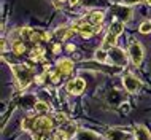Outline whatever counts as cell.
Wrapping results in <instances>:
<instances>
[{"mask_svg": "<svg viewBox=\"0 0 151 140\" xmlns=\"http://www.w3.org/2000/svg\"><path fill=\"white\" fill-rule=\"evenodd\" d=\"M11 70H13L16 81L19 83L21 89H26L27 86L32 83L34 80V72L29 65H24V64H11Z\"/></svg>", "mask_w": 151, "mask_h": 140, "instance_id": "obj_1", "label": "cell"}, {"mask_svg": "<svg viewBox=\"0 0 151 140\" xmlns=\"http://www.w3.org/2000/svg\"><path fill=\"white\" fill-rule=\"evenodd\" d=\"M108 59L115 65H126L127 64V56H126V53L122 51L121 48H116V46L108 49Z\"/></svg>", "mask_w": 151, "mask_h": 140, "instance_id": "obj_2", "label": "cell"}, {"mask_svg": "<svg viewBox=\"0 0 151 140\" xmlns=\"http://www.w3.org/2000/svg\"><path fill=\"white\" fill-rule=\"evenodd\" d=\"M122 84H124V88L127 89L129 92H138L142 88V81L138 80L137 76H134L132 73H126L124 76H122Z\"/></svg>", "mask_w": 151, "mask_h": 140, "instance_id": "obj_3", "label": "cell"}, {"mask_svg": "<svg viewBox=\"0 0 151 140\" xmlns=\"http://www.w3.org/2000/svg\"><path fill=\"white\" fill-rule=\"evenodd\" d=\"M129 56L132 59L134 65H140L142 61H143V48L138 42H132L129 46Z\"/></svg>", "mask_w": 151, "mask_h": 140, "instance_id": "obj_4", "label": "cell"}, {"mask_svg": "<svg viewBox=\"0 0 151 140\" xmlns=\"http://www.w3.org/2000/svg\"><path fill=\"white\" fill-rule=\"evenodd\" d=\"M52 129V119L50 116H42V118H37L35 126L32 129V132H43L48 134Z\"/></svg>", "mask_w": 151, "mask_h": 140, "instance_id": "obj_5", "label": "cell"}, {"mask_svg": "<svg viewBox=\"0 0 151 140\" xmlns=\"http://www.w3.org/2000/svg\"><path fill=\"white\" fill-rule=\"evenodd\" d=\"M84 88H86V83H84L83 78H75V80L68 81L67 86H65V89H67L68 94H73V96H76V94H81L84 91Z\"/></svg>", "mask_w": 151, "mask_h": 140, "instance_id": "obj_6", "label": "cell"}, {"mask_svg": "<svg viewBox=\"0 0 151 140\" xmlns=\"http://www.w3.org/2000/svg\"><path fill=\"white\" fill-rule=\"evenodd\" d=\"M134 137H135V140H151V134L145 126H135L134 127Z\"/></svg>", "mask_w": 151, "mask_h": 140, "instance_id": "obj_7", "label": "cell"}, {"mask_svg": "<svg viewBox=\"0 0 151 140\" xmlns=\"http://www.w3.org/2000/svg\"><path fill=\"white\" fill-rule=\"evenodd\" d=\"M58 70L62 75H68V73H72L73 70V62L70 59H60L58 62Z\"/></svg>", "mask_w": 151, "mask_h": 140, "instance_id": "obj_8", "label": "cell"}, {"mask_svg": "<svg viewBox=\"0 0 151 140\" xmlns=\"http://www.w3.org/2000/svg\"><path fill=\"white\" fill-rule=\"evenodd\" d=\"M107 137L110 140H127L129 132L127 131H121V129H111V131H108Z\"/></svg>", "mask_w": 151, "mask_h": 140, "instance_id": "obj_9", "label": "cell"}, {"mask_svg": "<svg viewBox=\"0 0 151 140\" xmlns=\"http://www.w3.org/2000/svg\"><path fill=\"white\" fill-rule=\"evenodd\" d=\"M76 140H99V135L89 129H81L76 134Z\"/></svg>", "mask_w": 151, "mask_h": 140, "instance_id": "obj_10", "label": "cell"}, {"mask_svg": "<svg viewBox=\"0 0 151 140\" xmlns=\"http://www.w3.org/2000/svg\"><path fill=\"white\" fill-rule=\"evenodd\" d=\"M116 37L115 34H111V32H108L107 37L104 38V43H102V48L104 49H110V48H113V46H116Z\"/></svg>", "mask_w": 151, "mask_h": 140, "instance_id": "obj_11", "label": "cell"}, {"mask_svg": "<svg viewBox=\"0 0 151 140\" xmlns=\"http://www.w3.org/2000/svg\"><path fill=\"white\" fill-rule=\"evenodd\" d=\"M94 57H96V61H99L100 64H105L108 61V51H105L104 48H99L94 53Z\"/></svg>", "mask_w": 151, "mask_h": 140, "instance_id": "obj_12", "label": "cell"}, {"mask_svg": "<svg viewBox=\"0 0 151 140\" xmlns=\"http://www.w3.org/2000/svg\"><path fill=\"white\" fill-rule=\"evenodd\" d=\"M11 49L14 51V54L21 56V54H24V51H26V45H24L21 40H14L13 45H11Z\"/></svg>", "mask_w": 151, "mask_h": 140, "instance_id": "obj_13", "label": "cell"}, {"mask_svg": "<svg viewBox=\"0 0 151 140\" xmlns=\"http://www.w3.org/2000/svg\"><path fill=\"white\" fill-rule=\"evenodd\" d=\"M35 121H37V119H35L34 116H27V118H24V119H22L21 127H22L24 131H30V129H34Z\"/></svg>", "mask_w": 151, "mask_h": 140, "instance_id": "obj_14", "label": "cell"}, {"mask_svg": "<svg viewBox=\"0 0 151 140\" xmlns=\"http://www.w3.org/2000/svg\"><path fill=\"white\" fill-rule=\"evenodd\" d=\"M34 34H35V30H34V29H30V27H22V29H19V35H21L24 40H30V42H32Z\"/></svg>", "mask_w": 151, "mask_h": 140, "instance_id": "obj_15", "label": "cell"}, {"mask_svg": "<svg viewBox=\"0 0 151 140\" xmlns=\"http://www.w3.org/2000/svg\"><path fill=\"white\" fill-rule=\"evenodd\" d=\"M89 21L92 24H100L104 21V13H102V11H92L91 16H89Z\"/></svg>", "mask_w": 151, "mask_h": 140, "instance_id": "obj_16", "label": "cell"}, {"mask_svg": "<svg viewBox=\"0 0 151 140\" xmlns=\"http://www.w3.org/2000/svg\"><path fill=\"white\" fill-rule=\"evenodd\" d=\"M122 29H124L122 22H113L111 26H110L108 32H111V34H115V35H119V34H122Z\"/></svg>", "mask_w": 151, "mask_h": 140, "instance_id": "obj_17", "label": "cell"}, {"mask_svg": "<svg viewBox=\"0 0 151 140\" xmlns=\"http://www.w3.org/2000/svg\"><path fill=\"white\" fill-rule=\"evenodd\" d=\"M48 110H50V105H48L46 102L38 100V102L35 104V112H38V113H46Z\"/></svg>", "mask_w": 151, "mask_h": 140, "instance_id": "obj_18", "label": "cell"}, {"mask_svg": "<svg viewBox=\"0 0 151 140\" xmlns=\"http://www.w3.org/2000/svg\"><path fill=\"white\" fill-rule=\"evenodd\" d=\"M30 57H32L34 61H45V57H43V49H42V48H35L34 51H32Z\"/></svg>", "mask_w": 151, "mask_h": 140, "instance_id": "obj_19", "label": "cell"}, {"mask_svg": "<svg viewBox=\"0 0 151 140\" xmlns=\"http://www.w3.org/2000/svg\"><path fill=\"white\" fill-rule=\"evenodd\" d=\"M54 140H68V134L64 132V131H58L54 134Z\"/></svg>", "mask_w": 151, "mask_h": 140, "instance_id": "obj_20", "label": "cell"}, {"mask_svg": "<svg viewBox=\"0 0 151 140\" xmlns=\"http://www.w3.org/2000/svg\"><path fill=\"white\" fill-rule=\"evenodd\" d=\"M140 32L142 34H150L151 32V22H142V26H140Z\"/></svg>", "mask_w": 151, "mask_h": 140, "instance_id": "obj_21", "label": "cell"}, {"mask_svg": "<svg viewBox=\"0 0 151 140\" xmlns=\"http://www.w3.org/2000/svg\"><path fill=\"white\" fill-rule=\"evenodd\" d=\"M60 76H62V73L59 72H54V73H51V80H52V83H59L60 81Z\"/></svg>", "mask_w": 151, "mask_h": 140, "instance_id": "obj_22", "label": "cell"}, {"mask_svg": "<svg viewBox=\"0 0 151 140\" xmlns=\"http://www.w3.org/2000/svg\"><path fill=\"white\" fill-rule=\"evenodd\" d=\"M138 2H140V0H121L122 5H135Z\"/></svg>", "mask_w": 151, "mask_h": 140, "instance_id": "obj_23", "label": "cell"}, {"mask_svg": "<svg viewBox=\"0 0 151 140\" xmlns=\"http://www.w3.org/2000/svg\"><path fill=\"white\" fill-rule=\"evenodd\" d=\"M56 119H58L59 123H64L65 119H67V116H65L64 113H58V115H56Z\"/></svg>", "mask_w": 151, "mask_h": 140, "instance_id": "obj_24", "label": "cell"}, {"mask_svg": "<svg viewBox=\"0 0 151 140\" xmlns=\"http://www.w3.org/2000/svg\"><path fill=\"white\" fill-rule=\"evenodd\" d=\"M52 53H56V54H58V53H60V45H59V43L52 46Z\"/></svg>", "mask_w": 151, "mask_h": 140, "instance_id": "obj_25", "label": "cell"}, {"mask_svg": "<svg viewBox=\"0 0 151 140\" xmlns=\"http://www.w3.org/2000/svg\"><path fill=\"white\" fill-rule=\"evenodd\" d=\"M2 51H6V43H5L3 38H2Z\"/></svg>", "mask_w": 151, "mask_h": 140, "instance_id": "obj_26", "label": "cell"}, {"mask_svg": "<svg viewBox=\"0 0 151 140\" xmlns=\"http://www.w3.org/2000/svg\"><path fill=\"white\" fill-rule=\"evenodd\" d=\"M42 81H43V75H38L37 76V83H42Z\"/></svg>", "mask_w": 151, "mask_h": 140, "instance_id": "obj_27", "label": "cell"}, {"mask_svg": "<svg viewBox=\"0 0 151 140\" xmlns=\"http://www.w3.org/2000/svg\"><path fill=\"white\" fill-rule=\"evenodd\" d=\"M78 2H80V0H68V3H70V5H76Z\"/></svg>", "mask_w": 151, "mask_h": 140, "instance_id": "obj_28", "label": "cell"}, {"mask_svg": "<svg viewBox=\"0 0 151 140\" xmlns=\"http://www.w3.org/2000/svg\"><path fill=\"white\" fill-rule=\"evenodd\" d=\"M67 49H68V51H73V49H75V46H73V45H68Z\"/></svg>", "mask_w": 151, "mask_h": 140, "instance_id": "obj_29", "label": "cell"}, {"mask_svg": "<svg viewBox=\"0 0 151 140\" xmlns=\"http://www.w3.org/2000/svg\"><path fill=\"white\" fill-rule=\"evenodd\" d=\"M146 3H148V5L151 6V0H146Z\"/></svg>", "mask_w": 151, "mask_h": 140, "instance_id": "obj_30", "label": "cell"}]
</instances>
